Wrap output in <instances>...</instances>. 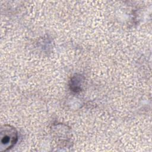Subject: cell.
I'll list each match as a JSON object with an SVG mask.
<instances>
[{"mask_svg": "<svg viewBox=\"0 0 152 152\" xmlns=\"http://www.w3.org/2000/svg\"><path fill=\"white\" fill-rule=\"evenodd\" d=\"M18 139L16 129L10 125H4L1 130V151H7L13 147Z\"/></svg>", "mask_w": 152, "mask_h": 152, "instance_id": "6da1fadb", "label": "cell"}]
</instances>
